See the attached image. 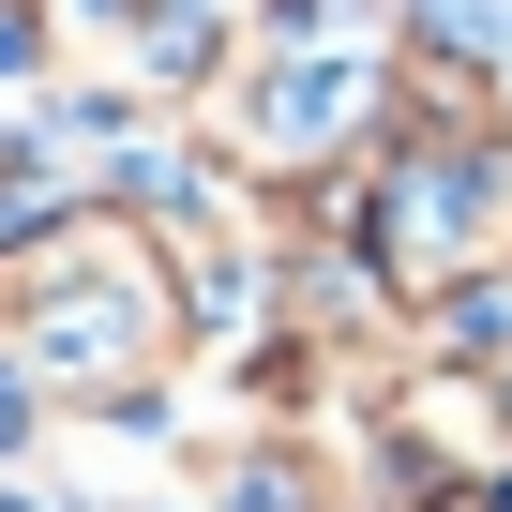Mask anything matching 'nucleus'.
<instances>
[{
	"label": "nucleus",
	"mask_w": 512,
	"mask_h": 512,
	"mask_svg": "<svg viewBox=\"0 0 512 512\" xmlns=\"http://www.w3.org/2000/svg\"><path fill=\"white\" fill-rule=\"evenodd\" d=\"M196 302H181V256L151 211H31L0 241V362L31 377V407H151L181 362Z\"/></svg>",
	"instance_id": "f257e3e1"
},
{
	"label": "nucleus",
	"mask_w": 512,
	"mask_h": 512,
	"mask_svg": "<svg viewBox=\"0 0 512 512\" xmlns=\"http://www.w3.org/2000/svg\"><path fill=\"white\" fill-rule=\"evenodd\" d=\"M422 317H437V362L497 377V362H512V256H497V272H467V287H437Z\"/></svg>",
	"instance_id": "f03ea898"
}]
</instances>
